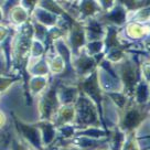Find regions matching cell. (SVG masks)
Instances as JSON below:
<instances>
[{
	"label": "cell",
	"instance_id": "6da1fadb",
	"mask_svg": "<svg viewBox=\"0 0 150 150\" xmlns=\"http://www.w3.org/2000/svg\"><path fill=\"white\" fill-rule=\"evenodd\" d=\"M140 119V115L137 110H130L127 114L126 120H125V127L126 128H132L136 126V124L139 122Z\"/></svg>",
	"mask_w": 150,
	"mask_h": 150
}]
</instances>
